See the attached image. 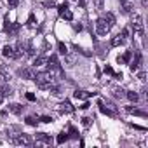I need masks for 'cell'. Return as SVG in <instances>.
<instances>
[{"label": "cell", "instance_id": "obj_1", "mask_svg": "<svg viewBox=\"0 0 148 148\" xmlns=\"http://www.w3.org/2000/svg\"><path fill=\"white\" fill-rule=\"evenodd\" d=\"M35 82H37V86H38V89H51L54 84H56V79H54V73L52 71H40V73H37L35 75V79H33Z\"/></svg>", "mask_w": 148, "mask_h": 148}, {"label": "cell", "instance_id": "obj_2", "mask_svg": "<svg viewBox=\"0 0 148 148\" xmlns=\"http://www.w3.org/2000/svg\"><path fill=\"white\" fill-rule=\"evenodd\" d=\"M131 28H132V32L134 33H138L139 37H143V18L141 16H132L131 18Z\"/></svg>", "mask_w": 148, "mask_h": 148}, {"label": "cell", "instance_id": "obj_3", "mask_svg": "<svg viewBox=\"0 0 148 148\" xmlns=\"http://www.w3.org/2000/svg\"><path fill=\"white\" fill-rule=\"evenodd\" d=\"M18 30H19V25H18V23H11V21H9V16H5L4 32H5L9 37H16V35H18Z\"/></svg>", "mask_w": 148, "mask_h": 148}, {"label": "cell", "instance_id": "obj_4", "mask_svg": "<svg viewBox=\"0 0 148 148\" xmlns=\"http://www.w3.org/2000/svg\"><path fill=\"white\" fill-rule=\"evenodd\" d=\"M54 141H52V138L51 136H47L45 132H38L37 136H35V146H42V145H52Z\"/></svg>", "mask_w": 148, "mask_h": 148}, {"label": "cell", "instance_id": "obj_5", "mask_svg": "<svg viewBox=\"0 0 148 148\" xmlns=\"http://www.w3.org/2000/svg\"><path fill=\"white\" fill-rule=\"evenodd\" d=\"M14 143H16V145H23V146H30V145H33V139H32L30 134L19 132V134L14 138Z\"/></svg>", "mask_w": 148, "mask_h": 148}, {"label": "cell", "instance_id": "obj_6", "mask_svg": "<svg viewBox=\"0 0 148 148\" xmlns=\"http://www.w3.org/2000/svg\"><path fill=\"white\" fill-rule=\"evenodd\" d=\"M110 30H112V28L108 26V23H106V21L103 19V16H101V18L96 21V32H98V35H106Z\"/></svg>", "mask_w": 148, "mask_h": 148}, {"label": "cell", "instance_id": "obj_7", "mask_svg": "<svg viewBox=\"0 0 148 148\" xmlns=\"http://www.w3.org/2000/svg\"><path fill=\"white\" fill-rule=\"evenodd\" d=\"M139 66H141V52H139V51H134V59L129 61V68H131V71L134 73V71H138Z\"/></svg>", "mask_w": 148, "mask_h": 148}, {"label": "cell", "instance_id": "obj_8", "mask_svg": "<svg viewBox=\"0 0 148 148\" xmlns=\"http://www.w3.org/2000/svg\"><path fill=\"white\" fill-rule=\"evenodd\" d=\"M59 112L61 113H73V112H75V106H73L70 101H63V103H59Z\"/></svg>", "mask_w": 148, "mask_h": 148}, {"label": "cell", "instance_id": "obj_9", "mask_svg": "<svg viewBox=\"0 0 148 148\" xmlns=\"http://www.w3.org/2000/svg\"><path fill=\"white\" fill-rule=\"evenodd\" d=\"M19 75L23 79H26V80H33L35 79V71H33V68H21L19 70Z\"/></svg>", "mask_w": 148, "mask_h": 148}, {"label": "cell", "instance_id": "obj_10", "mask_svg": "<svg viewBox=\"0 0 148 148\" xmlns=\"http://www.w3.org/2000/svg\"><path fill=\"white\" fill-rule=\"evenodd\" d=\"M96 92H87V91H82V89H77L75 92H73V98L75 99H87L91 96H94Z\"/></svg>", "mask_w": 148, "mask_h": 148}, {"label": "cell", "instance_id": "obj_11", "mask_svg": "<svg viewBox=\"0 0 148 148\" xmlns=\"http://www.w3.org/2000/svg\"><path fill=\"white\" fill-rule=\"evenodd\" d=\"M0 79H2L4 82H9L11 80V71L5 64H0Z\"/></svg>", "mask_w": 148, "mask_h": 148}, {"label": "cell", "instance_id": "obj_12", "mask_svg": "<svg viewBox=\"0 0 148 148\" xmlns=\"http://www.w3.org/2000/svg\"><path fill=\"white\" fill-rule=\"evenodd\" d=\"M119 2H120V9H122V12H125V14H131V12H132L134 5L129 2V0H119Z\"/></svg>", "mask_w": 148, "mask_h": 148}, {"label": "cell", "instance_id": "obj_13", "mask_svg": "<svg viewBox=\"0 0 148 148\" xmlns=\"http://www.w3.org/2000/svg\"><path fill=\"white\" fill-rule=\"evenodd\" d=\"M131 59H132V51H125L122 56L117 58V63H119V64H122V63H127V64H129Z\"/></svg>", "mask_w": 148, "mask_h": 148}, {"label": "cell", "instance_id": "obj_14", "mask_svg": "<svg viewBox=\"0 0 148 148\" xmlns=\"http://www.w3.org/2000/svg\"><path fill=\"white\" fill-rule=\"evenodd\" d=\"M23 110H25V106H21L19 103H11V105H9V112L14 113V115H21Z\"/></svg>", "mask_w": 148, "mask_h": 148}, {"label": "cell", "instance_id": "obj_15", "mask_svg": "<svg viewBox=\"0 0 148 148\" xmlns=\"http://www.w3.org/2000/svg\"><path fill=\"white\" fill-rule=\"evenodd\" d=\"M103 19L108 23V26H110V28H113V26H115V23H117V19H115V14H112V12H106V14H103Z\"/></svg>", "mask_w": 148, "mask_h": 148}, {"label": "cell", "instance_id": "obj_16", "mask_svg": "<svg viewBox=\"0 0 148 148\" xmlns=\"http://www.w3.org/2000/svg\"><path fill=\"white\" fill-rule=\"evenodd\" d=\"M112 96L117 99H122V98H125V91L122 87H112Z\"/></svg>", "mask_w": 148, "mask_h": 148}, {"label": "cell", "instance_id": "obj_17", "mask_svg": "<svg viewBox=\"0 0 148 148\" xmlns=\"http://www.w3.org/2000/svg\"><path fill=\"white\" fill-rule=\"evenodd\" d=\"M2 54H4L5 58H11V59H14V47H12V45H4V49H2Z\"/></svg>", "mask_w": 148, "mask_h": 148}, {"label": "cell", "instance_id": "obj_18", "mask_svg": "<svg viewBox=\"0 0 148 148\" xmlns=\"http://www.w3.org/2000/svg\"><path fill=\"white\" fill-rule=\"evenodd\" d=\"M47 61H49L47 56H38V58H35V61H33V66H44V64H47Z\"/></svg>", "mask_w": 148, "mask_h": 148}, {"label": "cell", "instance_id": "obj_19", "mask_svg": "<svg viewBox=\"0 0 148 148\" xmlns=\"http://www.w3.org/2000/svg\"><path fill=\"white\" fill-rule=\"evenodd\" d=\"M122 44H124V38H122L120 35H115V37L112 38V42H110V45H112V47H120Z\"/></svg>", "mask_w": 148, "mask_h": 148}, {"label": "cell", "instance_id": "obj_20", "mask_svg": "<svg viewBox=\"0 0 148 148\" xmlns=\"http://www.w3.org/2000/svg\"><path fill=\"white\" fill-rule=\"evenodd\" d=\"M125 96H127L129 101H132V103H138V101H139V94L134 92V91H125Z\"/></svg>", "mask_w": 148, "mask_h": 148}, {"label": "cell", "instance_id": "obj_21", "mask_svg": "<svg viewBox=\"0 0 148 148\" xmlns=\"http://www.w3.org/2000/svg\"><path fill=\"white\" fill-rule=\"evenodd\" d=\"M0 94H2L4 98H9L12 94V87L11 86H2V87H0Z\"/></svg>", "mask_w": 148, "mask_h": 148}, {"label": "cell", "instance_id": "obj_22", "mask_svg": "<svg viewBox=\"0 0 148 148\" xmlns=\"http://www.w3.org/2000/svg\"><path fill=\"white\" fill-rule=\"evenodd\" d=\"M64 141H68V132H66V131L59 132V134H58V138H56V143H58V145H63Z\"/></svg>", "mask_w": 148, "mask_h": 148}, {"label": "cell", "instance_id": "obj_23", "mask_svg": "<svg viewBox=\"0 0 148 148\" xmlns=\"http://www.w3.org/2000/svg\"><path fill=\"white\" fill-rule=\"evenodd\" d=\"M68 138H71V139H77V138H79V131L73 127V125L68 127Z\"/></svg>", "mask_w": 148, "mask_h": 148}, {"label": "cell", "instance_id": "obj_24", "mask_svg": "<svg viewBox=\"0 0 148 148\" xmlns=\"http://www.w3.org/2000/svg\"><path fill=\"white\" fill-rule=\"evenodd\" d=\"M59 16H61L63 19H66V21H71V19H73V12H71L70 9H64V11H63Z\"/></svg>", "mask_w": 148, "mask_h": 148}, {"label": "cell", "instance_id": "obj_25", "mask_svg": "<svg viewBox=\"0 0 148 148\" xmlns=\"http://www.w3.org/2000/svg\"><path fill=\"white\" fill-rule=\"evenodd\" d=\"M26 25H28V28H33V30L37 28V19H35V14H33V12L28 16V23H26Z\"/></svg>", "mask_w": 148, "mask_h": 148}, {"label": "cell", "instance_id": "obj_26", "mask_svg": "<svg viewBox=\"0 0 148 148\" xmlns=\"http://www.w3.org/2000/svg\"><path fill=\"white\" fill-rule=\"evenodd\" d=\"M64 59H66L68 66H73V63H75V56H73V54H70V51L64 54Z\"/></svg>", "mask_w": 148, "mask_h": 148}, {"label": "cell", "instance_id": "obj_27", "mask_svg": "<svg viewBox=\"0 0 148 148\" xmlns=\"http://www.w3.org/2000/svg\"><path fill=\"white\" fill-rule=\"evenodd\" d=\"M25 122H26L28 125H37V124H38V119H37V117H33V115H30V117H26V119H25Z\"/></svg>", "mask_w": 148, "mask_h": 148}, {"label": "cell", "instance_id": "obj_28", "mask_svg": "<svg viewBox=\"0 0 148 148\" xmlns=\"http://www.w3.org/2000/svg\"><path fill=\"white\" fill-rule=\"evenodd\" d=\"M58 51H59V54H61V56H64V54L68 52V47H66L63 42H58Z\"/></svg>", "mask_w": 148, "mask_h": 148}, {"label": "cell", "instance_id": "obj_29", "mask_svg": "<svg viewBox=\"0 0 148 148\" xmlns=\"http://www.w3.org/2000/svg\"><path fill=\"white\" fill-rule=\"evenodd\" d=\"M92 122H94L92 117H84V119H82V124H84V127H87V129L92 125Z\"/></svg>", "mask_w": 148, "mask_h": 148}, {"label": "cell", "instance_id": "obj_30", "mask_svg": "<svg viewBox=\"0 0 148 148\" xmlns=\"http://www.w3.org/2000/svg\"><path fill=\"white\" fill-rule=\"evenodd\" d=\"M45 9H52V7H56V2L54 0H44V4H42Z\"/></svg>", "mask_w": 148, "mask_h": 148}, {"label": "cell", "instance_id": "obj_31", "mask_svg": "<svg viewBox=\"0 0 148 148\" xmlns=\"http://www.w3.org/2000/svg\"><path fill=\"white\" fill-rule=\"evenodd\" d=\"M38 122H44V124H51V122H52V117H49V115H42V117L38 119Z\"/></svg>", "mask_w": 148, "mask_h": 148}, {"label": "cell", "instance_id": "obj_32", "mask_svg": "<svg viewBox=\"0 0 148 148\" xmlns=\"http://www.w3.org/2000/svg\"><path fill=\"white\" fill-rule=\"evenodd\" d=\"M64 9H68V2H63L61 5H58V12H59V14H61Z\"/></svg>", "mask_w": 148, "mask_h": 148}, {"label": "cell", "instance_id": "obj_33", "mask_svg": "<svg viewBox=\"0 0 148 148\" xmlns=\"http://www.w3.org/2000/svg\"><path fill=\"white\" fill-rule=\"evenodd\" d=\"M119 35H120V37H122V38L125 40V38H129V30H127V28H124V30H122V32H120Z\"/></svg>", "mask_w": 148, "mask_h": 148}, {"label": "cell", "instance_id": "obj_34", "mask_svg": "<svg viewBox=\"0 0 148 148\" xmlns=\"http://www.w3.org/2000/svg\"><path fill=\"white\" fill-rule=\"evenodd\" d=\"M105 73H106V75H113V68L110 64H105Z\"/></svg>", "mask_w": 148, "mask_h": 148}, {"label": "cell", "instance_id": "obj_35", "mask_svg": "<svg viewBox=\"0 0 148 148\" xmlns=\"http://www.w3.org/2000/svg\"><path fill=\"white\" fill-rule=\"evenodd\" d=\"M7 4H9V7H18V4H19V0H7Z\"/></svg>", "mask_w": 148, "mask_h": 148}, {"label": "cell", "instance_id": "obj_36", "mask_svg": "<svg viewBox=\"0 0 148 148\" xmlns=\"http://www.w3.org/2000/svg\"><path fill=\"white\" fill-rule=\"evenodd\" d=\"M42 49H44V52L51 51V45H49V42H47V40H44V44H42Z\"/></svg>", "mask_w": 148, "mask_h": 148}, {"label": "cell", "instance_id": "obj_37", "mask_svg": "<svg viewBox=\"0 0 148 148\" xmlns=\"http://www.w3.org/2000/svg\"><path fill=\"white\" fill-rule=\"evenodd\" d=\"M71 26H73V30H75V32H82V25L80 23H73Z\"/></svg>", "mask_w": 148, "mask_h": 148}, {"label": "cell", "instance_id": "obj_38", "mask_svg": "<svg viewBox=\"0 0 148 148\" xmlns=\"http://www.w3.org/2000/svg\"><path fill=\"white\" fill-rule=\"evenodd\" d=\"M26 99H28V101H35L37 98H35V94H33V92H26Z\"/></svg>", "mask_w": 148, "mask_h": 148}, {"label": "cell", "instance_id": "obj_39", "mask_svg": "<svg viewBox=\"0 0 148 148\" xmlns=\"http://www.w3.org/2000/svg\"><path fill=\"white\" fill-rule=\"evenodd\" d=\"M138 79L145 82V80H146V73H145V71H139V73H138Z\"/></svg>", "mask_w": 148, "mask_h": 148}, {"label": "cell", "instance_id": "obj_40", "mask_svg": "<svg viewBox=\"0 0 148 148\" xmlns=\"http://www.w3.org/2000/svg\"><path fill=\"white\" fill-rule=\"evenodd\" d=\"M94 4H96V9H103V0H94Z\"/></svg>", "mask_w": 148, "mask_h": 148}, {"label": "cell", "instance_id": "obj_41", "mask_svg": "<svg viewBox=\"0 0 148 148\" xmlns=\"http://www.w3.org/2000/svg\"><path fill=\"white\" fill-rule=\"evenodd\" d=\"M89 106H91V105H89V103H87V101H86V103H84V105H82V106H80V108H82V110H87V108H89Z\"/></svg>", "mask_w": 148, "mask_h": 148}, {"label": "cell", "instance_id": "obj_42", "mask_svg": "<svg viewBox=\"0 0 148 148\" xmlns=\"http://www.w3.org/2000/svg\"><path fill=\"white\" fill-rule=\"evenodd\" d=\"M141 4H143V5H146V4H148V0H141Z\"/></svg>", "mask_w": 148, "mask_h": 148}, {"label": "cell", "instance_id": "obj_43", "mask_svg": "<svg viewBox=\"0 0 148 148\" xmlns=\"http://www.w3.org/2000/svg\"><path fill=\"white\" fill-rule=\"evenodd\" d=\"M2 101H4V96H2V94H0V105H2Z\"/></svg>", "mask_w": 148, "mask_h": 148}]
</instances>
